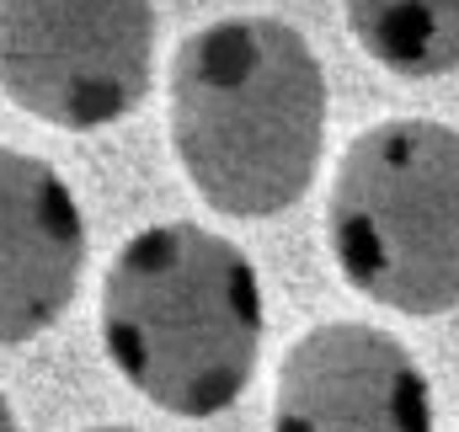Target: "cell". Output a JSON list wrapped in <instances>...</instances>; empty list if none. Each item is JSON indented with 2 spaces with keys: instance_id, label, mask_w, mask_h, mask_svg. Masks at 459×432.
<instances>
[{
  "instance_id": "6",
  "label": "cell",
  "mask_w": 459,
  "mask_h": 432,
  "mask_svg": "<svg viewBox=\"0 0 459 432\" xmlns=\"http://www.w3.org/2000/svg\"><path fill=\"white\" fill-rule=\"evenodd\" d=\"M86 272V219L70 182L0 144V347H22L75 305Z\"/></svg>"
},
{
  "instance_id": "4",
  "label": "cell",
  "mask_w": 459,
  "mask_h": 432,
  "mask_svg": "<svg viewBox=\"0 0 459 432\" xmlns=\"http://www.w3.org/2000/svg\"><path fill=\"white\" fill-rule=\"evenodd\" d=\"M150 0H0V91L54 128H108L144 102Z\"/></svg>"
},
{
  "instance_id": "7",
  "label": "cell",
  "mask_w": 459,
  "mask_h": 432,
  "mask_svg": "<svg viewBox=\"0 0 459 432\" xmlns=\"http://www.w3.org/2000/svg\"><path fill=\"white\" fill-rule=\"evenodd\" d=\"M358 48L401 75L433 81L459 70V0H342Z\"/></svg>"
},
{
  "instance_id": "9",
  "label": "cell",
  "mask_w": 459,
  "mask_h": 432,
  "mask_svg": "<svg viewBox=\"0 0 459 432\" xmlns=\"http://www.w3.org/2000/svg\"><path fill=\"white\" fill-rule=\"evenodd\" d=\"M86 432H134V428H86Z\"/></svg>"
},
{
  "instance_id": "3",
  "label": "cell",
  "mask_w": 459,
  "mask_h": 432,
  "mask_svg": "<svg viewBox=\"0 0 459 432\" xmlns=\"http://www.w3.org/2000/svg\"><path fill=\"white\" fill-rule=\"evenodd\" d=\"M326 240L347 283L395 315L459 305V128L385 117L337 160Z\"/></svg>"
},
{
  "instance_id": "5",
  "label": "cell",
  "mask_w": 459,
  "mask_h": 432,
  "mask_svg": "<svg viewBox=\"0 0 459 432\" xmlns=\"http://www.w3.org/2000/svg\"><path fill=\"white\" fill-rule=\"evenodd\" d=\"M273 432H438V406L406 341L363 321H326L278 363Z\"/></svg>"
},
{
  "instance_id": "8",
  "label": "cell",
  "mask_w": 459,
  "mask_h": 432,
  "mask_svg": "<svg viewBox=\"0 0 459 432\" xmlns=\"http://www.w3.org/2000/svg\"><path fill=\"white\" fill-rule=\"evenodd\" d=\"M0 432H16V411H11V401H5V390H0Z\"/></svg>"
},
{
  "instance_id": "1",
  "label": "cell",
  "mask_w": 459,
  "mask_h": 432,
  "mask_svg": "<svg viewBox=\"0 0 459 432\" xmlns=\"http://www.w3.org/2000/svg\"><path fill=\"white\" fill-rule=\"evenodd\" d=\"M171 150L225 219L294 209L326 150V70L278 16L198 27L171 59Z\"/></svg>"
},
{
  "instance_id": "2",
  "label": "cell",
  "mask_w": 459,
  "mask_h": 432,
  "mask_svg": "<svg viewBox=\"0 0 459 432\" xmlns=\"http://www.w3.org/2000/svg\"><path fill=\"white\" fill-rule=\"evenodd\" d=\"M262 283L251 256L204 224L128 235L102 278V347L160 411L204 422L240 401L262 358Z\"/></svg>"
}]
</instances>
